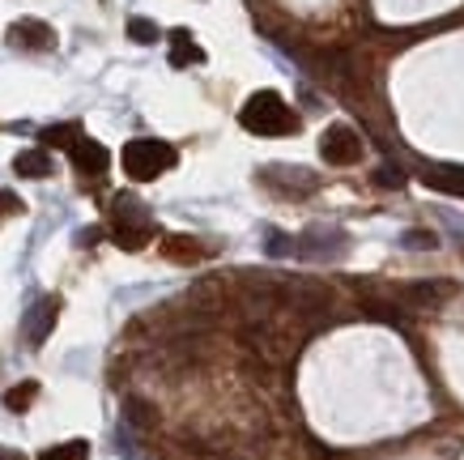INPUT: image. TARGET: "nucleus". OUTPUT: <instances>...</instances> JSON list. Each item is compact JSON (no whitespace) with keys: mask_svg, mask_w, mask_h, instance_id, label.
<instances>
[{"mask_svg":"<svg viewBox=\"0 0 464 460\" xmlns=\"http://www.w3.org/2000/svg\"><path fill=\"white\" fill-rule=\"evenodd\" d=\"M239 124L256 137H294L299 132V115L286 107V99L277 90H256L252 99L243 102Z\"/></svg>","mask_w":464,"mask_h":460,"instance_id":"f257e3e1","label":"nucleus"},{"mask_svg":"<svg viewBox=\"0 0 464 460\" xmlns=\"http://www.w3.org/2000/svg\"><path fill=\"white\" fill-rule=\"evenodd\" d=\"M120 163L129 171V180L149 183V180H158V175H166V171L179 163V154H175V146H166L158 137H137V141L124 146Z\"/></svg>","mask_w":464,"mask_h":460,"instance_id":"f03ea898","label":"nucleus"},{"mask_svg":"<svg viewBox=\"0 0 464 460\" xmlns=\"http://www.w3.org/2000/svg\"><path fill=\"white\" fill-rule=\"evenodd\" d=\"M112 239L124 252H141L154 239V222L137 197H115V222H112Z\"/></svg>","mask_w":464,"mask_h":460,"instance_id":"7ed1b4c3","label":"nucleus"},{"mask_svg":"<svg viewBox=\"0 0 464 460\" xmlns=\"http://www.w3.org/2000/svg\"><path fill=\"white\" fill-rule=\"evenodd\" d=\"M281 290H286V295H281V303H286V307H294L299 315H307V320H311V315H320L324 307L333 303V290H328V286H320V281H307V278L281 281Z\"/></svg>","mask_w":464,"mask_h":460,"instance_id":"20e7f679","label":"nucleus"},{"mask_svg":"<svg viewBox=\"0 0 464 460\" xmlns=\"http://www.w3.org/2000/svg\"><path fill=\"white\" fill-rule=\"evenodd\" d=\"M320 154H324V163H333V166H353L362 158V137L350 124H333L320 137Z\"/></svg>","mask_w":464,"mask_h":460,"instance_id":"39448f33","label":"nucleus"},{"mask_svg":"<svg viewBox=\"0 0 464 460\" xmlns=\"http://www.w3.org/2000/svg\"><path fill=\"white\" fill-rule=\"evenodd\" d=\"M260 180L269 183V188H277L281 197H307V192H316V175L303 171V166H264Z\"/></svg>","mask_w":464,"mask_h":460,"instance_id":"423d86ee","label":"nucleus"},{"mask_svg":"<svg viewBox=\"0 0 464 460\" xmlns=\"http://www.w3.org/2000/svg\"><path fill=\"white\" fill-rule=\"evenodd\" d=\"M350 247V239H345V230H307L303 239H299V252H303L307 261H336L341 252Z\"/></svg>","mask_w":464,"mask_h":460,"instance_id":"0eeeda50","label":"nucleus"},{"mask_svg":"<svg viewBox=\"0 0 464 460\" xmlns=\"http://www.w3.org/2000/svg\"><path fill=\"white\" fill-rule=\"evenodd\" d=\"M56 315H60V298L56 295H43L39 303H31V312H26V341L31 345H43L51 337V329H56Z\"/></svg>","mask_w":464,"mask_h":460,"instance_id":"6e6552de","label":"nucleus"},{"mask_svg":"<svg viewBox=\"0 0 464 460\" xmlns=\"http://www.w3.org/2000/svg\"><path fill=\"white\" fill-rule=\"evenodd\" d=\"M9 43L13 48H31V51H51L56 48V31H51L48 22H39V17H22L9 26Z\"/></svg>","mask_w":464,"mask_h":460,"instance_id":"1a4fd4ad","label":"nucleus"},{"mask_svg":"<svg viewBox=\"0 0 464 460\" xmlns=\"http://www.w3.org/2000/svg\"><path fill=\"white\" fill-rule=\"evenodd\" d=\"M68 158H73V166H77L81 175H103L107 163H112L107 146H98V141H90V137H77V141L68 146Z\"/></svg>","mask_w":464,"mask_h":460,"instance_id":"9d476101","label":"nucleus"},{"mask_svg":"<svg viewBox=\"0 0 464 460\" xmlns=\"http://www.w3.org/2000/svg\"><path fill=\"white\" fill-rule=\"evenodd\" d=\"M422 183L434 192H448V197H464V171L460 166H426Z\"/></svg>","mask_w":464,"mask_h":460,"instance_id":"9b49d317","label":"nucleus"},{"mask_svg":"<svg viewBox=\"0 0 464 460\" xmlns=\"http://www.w3.org/2000/svg\"><path fill=\"white\" fill-rule=\"evenodd\" d=\"M13 171L22 180H48L51 175V154L48 149H22L13 158Z\"/></svg>","mask_w":464,"mask_h":460,"instance_id":"f8f14e48","label":"nucleus"},{"mask_svg":"<svg viewBox=\"0 0 464 460\" xmlns=\"http://www.w3.org/2000/svg\"><path fill=\"white\" fill-rule=\"evenodd\" d=\"M171 65H175V68L205 65V51L196 48V39L188 31H171Z\"/></svg>","mask_w":464,"mask_h":460,"instance_id":"ddd939ff","label":"nucleus"},{"mask_svg":"<svg viewBox=\"0 0 464 460\" xmlns=\"http://www.w3.org/2000/svg\"><path fill=\"white\" fill-rule=\"evenodd\" d=\"M362 315H370V320H379V324H405L409 315H405V307H397V303H384V298H375V295H367L362 298Z\"/></svg>","mask_w":464,"mask_h":460,"instance_id":"4468645a","label":"nucleus"},{"mask_svg":"<svg viewBox=\"0 0 464 460\" xmlns=\"http://www.w3.org/2000/svg\"><path fill=\"white\" fill-rule=\"evenodd\" d=\"M34 396H39V384H34V379H22V384H13V388L4 393V410L26 413L34 405Z\"/></svg>","mask_w":464,"mask_h":460,"instance_id":"2eb2a0df","label":"nucleus"},{"mask_svg":"<svg viewBox=\"0 0 464 460\" xmlns=\"http://www.w3.org/2000/svg\"><path fill=\"white\" fill-rule=\"evenodd\" d=\"M81 137V124H51V128H43L39 132V141H43V146H73V141H77Z\"/></svg>","mask_w":464,"mask_h":460,"instance_id":"dca6fc26","label":"nucleus"},{"mask_svg":"<svg viewBox=\"0 0 464 460\" xmlns=\"http://www.w3.org/2000/svg\"><path fill=\"white\" fill-rule=\"evenodd\" d=\"M85 456H90V444H85V439H68V444L48 447L39 460H85Z\"/></svg>","mask_w":464,"mask_h":460,"instance_id":"f3484780","label":"nucleus"},{"mask_svg":"<svg viewBox=\"0 0 464 460\" xmlns=\"http://www.w3.org/2000/svg\"><path fill=\"white\" fill-rule=\"evenodd\" d=\"M162 252H166L171 261H179V264H192L196 256H201V243H196V239H166Z\"/></svg>","mask_w":464,"mask_h":460,"instance_id":"a211bd4d","label":"nucleus"},{"mask_svg":"<svg viewBox=\"0 0 464 460\" xmlns=\"http://www.w3.org/2000/svg\"><path fill=\"white\" fill-rule=\"evenodd\" d=\"M158 26L149 22V17H129V39L132 43H141V48H149V43H158Z\"/></svg>","mask_w":464,"mask_h":460,"instance_id":"6ab92c4d","label":"nucleus"},{"mask_svg":"<svg viewBox=\"0 0 464 460\" xmlns=\"http://www.w3.org/2000/svg\"><path fill=\"white\" fill-rule=\"evenodd\" d=\"M439 281H414V286H405V298L417 303V307H426V303H439Z\"/></svg>","mask_w":464,"mask_h":460,"instance_id":"aec40b11","label":"nucleus"},{"mask_svg":"<svg viewBox=\"0 0 464 460\" xmlns=\"http://www.w3.org/2000/svg\"><path fill=\"white\" fill-rule=\"evenodd\" d=\"M124 418H129L132 427H141V430L154 427V410H149L145 401H137V396H129V401H124Z\"/></svg>","mask_w":464,"mask_h":460,"instance_id":"412c9836","label":"nucleus"},{"mask_svg":"<svg viewBox=\"0 0 464 460\" xmlns=\"http://www.w3.org/2000/svg\"><path fill=\"white\" fill-rule=\"evenodd\" d=\"M405 247H422V252H431V247H439V234L434 230H409L405 239H400Z\"/></svg>","mask_w":464,"mask_h":460,"instance_id":"4be33fe9","label":"nucleus"},{"mask_svg":"<svg viewBox=\"0 0 464 460\" xmlns=\"http://www.w3.org/2000/svg\"><path fill=\"white\" fill-rule=\"evenodd\" d=\"M375 183H379V188H400V183H405V171H400V166H379V171H375Z\"/></svg>","mask_w":464,"mask_h":460,"instance_id":"5701e85b","label":"nucleus"},{"mask_svg":"<svg viewBox=\"0 0 464 460\" xmlns=\"http://www.w3.org/2000/svg\"><path fill=\"white\" fill-rule=\"evenodd\" d=\"M264 252H269V256H286V252H294V243H290L286 234H269V239H264Z\"/></svg>","mask_w":464,"mask_h":460,"instance_id":"b1692460","label":"nucleus"},{"mask_svg":"<svg viewBox=\"0 0 464 460\" xmlns=\"http://www.w3.org/2000/svg\"><path fill=\"white\" fill-rule=\"evenodd\" d=\"M0 460H26L22 452H9V447H0Z\"/></svg>","mask_w":464,"mask_h":460,"instance_id":"393cba45","label":"nucleus"}]
</instances>
